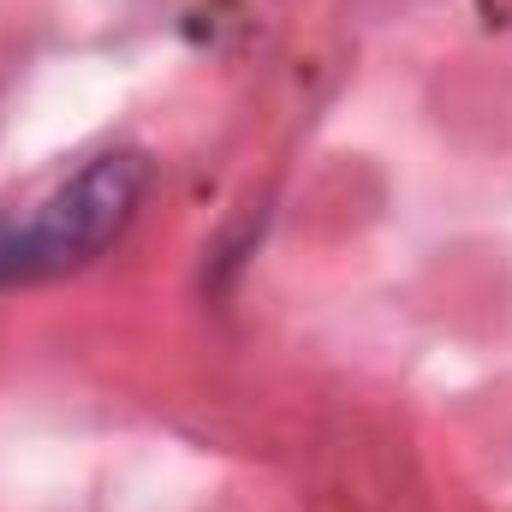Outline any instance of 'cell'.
<instances>
[{"mask_svg":"<svg viewBox=\"0 0 512 512\" xmlns=\"http://www.w3.org/2000/svg\"><path fill=\"white\" fill-rule=\"evenodd\" d=\"M143 185L149 161L137 149H108L24 215H0V286H30L96 262L131 227Z\"/></svg>","mask_w":512,"mask_h":512,"instance_id":"1","label":"cell"}]
</instances>
